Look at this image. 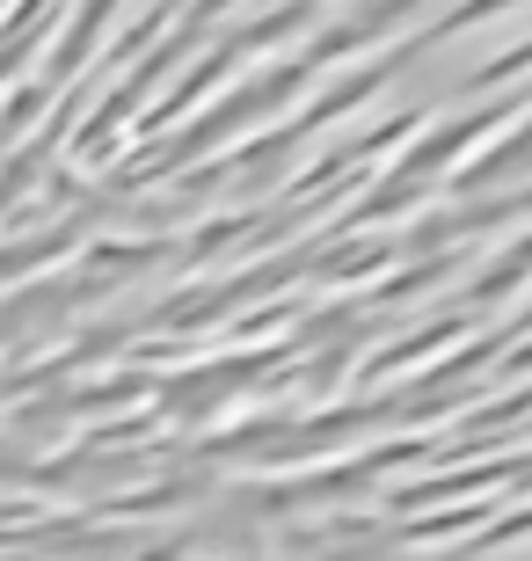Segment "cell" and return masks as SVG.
<instances>
[]
</instances>
